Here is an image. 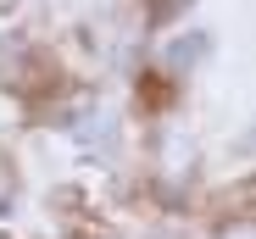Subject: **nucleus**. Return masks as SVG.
<instances>
[{"instance_id": "obj_1", "label": "nucleus", "mask_w": 256, "mask_h": 239, "mask_svg": "<svg viewBox=\"0 0 256 239\" xmlns=\"http://www.w3.org/2000/svg\"><path fill=\"white\" fill-rule=\"evenodd\" d=\"M0 201H12V173L0 167Z\"/></svg>"}]
</instances>
